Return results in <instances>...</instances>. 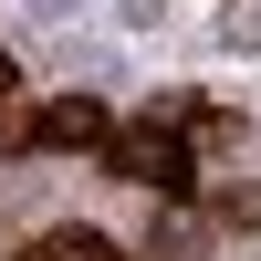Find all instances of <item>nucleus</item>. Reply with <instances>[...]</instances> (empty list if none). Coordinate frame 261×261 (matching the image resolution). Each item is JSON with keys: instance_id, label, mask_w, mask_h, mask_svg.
<instances>
[{"instance_id": "obj_1", "label": "nucleus", "mask_w": 261, "mask_h": 261, "mask_svg": "<svg viewBox=\"0 0 261 261\" xmlns=\"http://www.w3.org/2000/svg\"><path fill=\"white\" fill-rule=\"evenodd\" d=\"M105 157H115V178H136V188H188V136H167V125H125Z\"/></svg>"}, {"instance_id": "obj_2", "label": "nucleus", "mask_w": 261, "mask_h": 261, "mask_svg": "<svg viewBox=\"0 0 261 261\" xmlns=\"http://www.w3.org/2000/svg\"><path fill=\"white\" fill-rule=\"evenodd\" d=\"M11 261H125V251L105 241V230H84V220H63V230H32V241H21Z\"/></svg>"}, {"instance_id": "obj_3", "label": "nucleus", "mask_w": 261, "mask_h": 261, "mask_svg": "<svg viewBox=\"0 0 261 261\" xmlns=\"http://www.w3.org/2000/svg\"><path fill=\"white\" fill-rule=\"evenodd\" d=\"M32 146L73 157V146H115V136H105V115H94V105H53V115H32Z\"/></svg>"}, {"instance_id": "obj_4", "label": "nucleus", "mask_w": 261, "mask_h": 261, "mask_svg": "<svg viewBox=\"0 0 261 261\" xmlns=\"http://www.w3.org/2000/svg\"><path fill=\"white\" fill-rule=\"evenodd\" d=\"M0 84H11V53H0Z\"/></svg>"}]
</instances>
